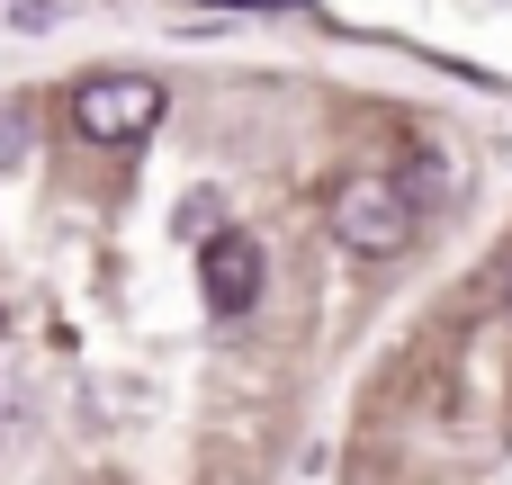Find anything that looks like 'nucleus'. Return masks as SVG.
Masks as SVG:
<instances>
[{
	"label": "nucleus",
	"mask_w": 512,
	"mask_h": 485,
	"mask_svg": "<svg viewBox=\"0 0 512 485\" xmlns=\"http://www.w3.org/2000/svg\"><path fill=\"white\" fill-rule=\"evenodd\" d=\"M333 234L360 252V261H396L414 243V189L396 171H351L333 189Z\"/></svg>",
	"instance_id": "f257e3e1"
},
{
	"label": "nucleus",
	"mask_w": 512,
	"mask_h": 485,
	"mask_svg": "<svg viewBox=\"0 0 512 485\" xmlns=\"http://www.w3.org/2000/svg\"><path fill=\"white\" fill-rule=\"evenodd\" d=\"M261 243L252 234H207V252H198V288H207V306L216 315H243L252 297H261Z\"/></svg>",
	"instance_id": "7ed1b4c3"
},
{
	"label": "nucleus",
	"mask_w": 512,
	"mask_h": 485,
	"mask_svg": "<svg viewBox=\"0 0 512 485\" xmlns=\"http://www.w3.org/2000/svg\"><path fill=\"white\" fill-rule=\"evenodd\" d=\"M153 117H162V81H144V72H108V81L72 90L81 144H135V135H153Z\"/></svg>",
	"instance_id": "f03ea898"
}]
</instances>
